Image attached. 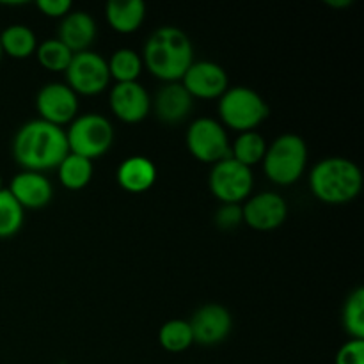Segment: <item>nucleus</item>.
Here are the masks:
<instances>
[{
  "label": "nucleus",
  "instance_id": "nucleus-1",
  "mask_svg": "<svg viewBox=\"0 0 364 364\" xmlns=\"http://www.w3.org/2000/svg\"><path fill=\"white\" fill-rule=\"evenodd\" d=\"M70 153L66 130L43 119L27 121L13 139V156L25 171L53 169Z\"/></svg>",
  "mask_w": 364,
  "mask_h": 364
},
{
  "label": "nucleus",
  "instance_id": "nucleus-2",
  "mask_svg": "<svg viewBox=\"0 0 364 364\" xmlns=\"http://www.w3.org/2000/svg\"><path fill=\"white\" fill-rule=\"evenodd\" d=\"M141 57L153 77L171 84L180 82L194 63V46L181 28L164 25L149 36Z\"/></svg>",
  "mask_w": 364,
  "mask_h": 364
},
{
  "label": "nucleus",
  "instance_id": "nucleus-3",
  "mask_svg": "<svg viewBox=\"0 0 364 364\" xmlns=\"http://www.w3.org/2000/svg\"><path fill=\"white\" fill-rule=\"evenodd\" d=\"M309 188L326 205H347L363 188V173L345 156H327L309 171Z\"/></svg>",
  "mask_w": 364,
  "mask_h": 364
},
{
  "label": "nucleus",
  "instance_id": "nucleus-4",
  "mask_svg": "<svg viewBox=\"0 0 364 364\" xmlns=\"http://www.w3.org/2000/svg\"><path fill=\"white\" fill-rule=\"evenodd\" d=\"M263 171L272 183L288 187L297 183L308 166V144L297 134H283L267 146Z\"/></svg>",
  "mask_w": 364,
  "mask_h": 364
},
{
  "label": "nucleus",
  "instance_id": "nucleus-5",
  "mask_svg": "<svg viewBox=\"0 0 364 364\" xmlns=\"http://www.w3.org/2000/svg\"><path fill=\"white\" fill-rule=\"evenodd\" d=\"M219 117L223 127L238 132H252L269 117V105L255 89L237 85L228 87L219 98Z\"/></svg>",
  "mask_w": 364,
  "mask_h": 364
},
{
  "label": "nucleus",
  "instance_id": "nucleus-6",
  "mask_svg": "<svg viewBox=\"0 0 364 364\" xmlns=\"http://www.w3.org/2000/svg\"><path fill=\"white\" fill-rule=\"evenodd\" d=\"M66 141L70 153L92 162L110 149L114 142V127L102 114H80L70 123Z\"/></svg>",
  "mask_w": 364,
  "mask_h": 364
},
{
  "label": "nucleus",
  "instance_id": "nucleus-7",
  "mask_svg": "<svg viewBox=\"0 0 364 364\" xmlns=\"http://www.w3.org/2000/svg\"><path fill=\"white\" fill-rule=\"evenodd\" d=\"M208 187L223 205H242L245 199L251 198L255 176L249 167L242 166L230 156L213 164L208 176Z\"/></svg>",
  "mask_w": 364,
  "mask_h": 364
},
{
  "label": "nucleus",
  "instance_id": "nucleus-8",
  "mask_svg": "<svg viewBox=\"0 0 364 364\" xmlns=\"http://www.w3.org/2000/svg\"><path fill=\"white\" fill-rule=\"evenodd\" d=\"M187 149L203 164H217L231 156V142L223 124L212 117H198L185 135Z\"/></svg>",
  "mask_w": 364,
  "mask_h": 364
},
{
  "label": "nucleus",
  "instance_id": "nucleus-9",
  "mask_svg": "<svg viewBox=\"0 0 364 364\" xmlns=\"http://www.w3.org/2000/svg\"><path fill=\"white\" fill-rule=\"evenodd\" d=\"M64 73H66V84L73 89L77 96L100 95L110 84L107 59L92 50L73 53V59Z\"/></svg>",
  "mask_w": 364,
  "mask_h": 364
},
{
  "label": "nucleus",
  "instance_id": "nucleus-10",
  "mask_svg": "<svg viewBox=\"0 0 364 364\" xmlns=\"http://www.w3.org/2000/svg\"><path fill=\"white\" fill-rule=\"evenodd\" d=\"M39 119L63 128L78 116V96L63 82H48L36 95Z\"/></svg>",
  "mask_w": 364,
  "mask_h": 364
},
{
  "label": "nucleus",
  "instance_id": "nucleus-11",
  "mask_svg": "<svg viewBox=\"0 0 364 364\" xmlns=\"http://www.w3.org/2000/svg\"><path fill=\"white\" fill-rule=\"evenodd\" d=\"M180 82L192 98L199 100L220 98L230 87L226 70L213 60H194Z\"/></svg>",
  "mask_w": 364,
  "mask_h": 364
},
{
  "label": "nucleus",
  "instance_id": "nucleus-12",
  "mask_svg": "<svg viewBox=\"0 0 364 364\" xmlns=\"http://www.w3.org/2000/svg\"><path fill=\"white\" fill-rule=\"evenodd\" d=\"M244 224L255 231H274L283 226L288 215V205L277 192H259L247 198L242 205Z\"/></svg>",
  "mask_w": 364,
  "mask_h": 364
},
{
  "label": "nucleus",
  "instance_id": "nucleus-13",
  "mask_svg": "<svg viewBox=\"0 0 364 364\" xmlns=\"http://www.w3.org/2000/svg\"><path fill=\"white\" fill-rule=\"evenodd\" d=\"M194 336V343L203 345V347H213L219 345L230 336L231 326V313L220 304H205L192 315L188 320Z\"/></svg>",
  "mask_w": 364,
  "mask_h": 364
},
{
  "label": "nucleus",
  "instance_id": "nucleus-14",
  "mask_svg": "<svg viewBox=\"0 0 364 364\" xmlns=\"http://www.w3.org/2000/svg\"><path fill=\"white\" fill-rule=\"evenodd\" d=\"M110 110L123 123L134 124L146 119L151 110V98L144 85L139 82L116 84L110 89Z\"/></svg>",
  "mask_w": 364,
  "mask_h": 364
},
{
  "label": "nucleus",
  "instance_id": "nucleus-15",
  "mask_svg": "<svg viewBox=\"0 0 364 364\" xmlns=\"http://www.w3.org/2000/svg\"><path fill=\"white\" fill-rule=\"evenodd\" d=\"M7 191L20 203L21 208L38 210L48 205L53 198V187L43 173L21 171L11 180Z\"/></svg>",
  "mask_w": 364,
  "mask_h": 364
},
{
  "label": "nucleus",
  "instance_id": "nucleus-16",
  "mask_svg": "<svg viewBox=\"0 0 364 364\" xmlns=\"http://www.w3.org/2000/svg\"><path fill=\"white\" fill-rule=\"evenodd\" d=\"M96 34H98V27H96L95 18L87 11H70L60 20L57 39L71 52L78 53L91 48Z\"/></svg>",
  "mask_w": 364,
  "mask_h": 364
},
{
  "label": "nucleus",
  "instance_id": "nucleus-17",
  "mask_svg": "<svg viewBox=\"0 0 364 364\" xmlns=\"http://www.w3.org/2000/svg\"><path fill=\"white\" fill-rule=\"evenodd\" d=\"M192 107H194V98L188 95L181 82L164 84L153 100L156 117L167 124L181 123L191 114Z\"/></svg>",
  "mask_w": 364,
  "mask_h": 364
},
{
  "label": "nucleus",
  "instance_id": "nucleus-18",
  "mask_svg": "<svg viewBox=\"0 0 364 364\" xmlns=\"http://www.w3.org/2000/svg\"><path fill=\"white\" fill-rule=\"evenodd\" d=\"M117 185L130 194H142L149 191L156 181V167L142 155L128 156L117 167Z\"/></svg>",
  "mask_w": 364,
  "mask_h": 364
},
{
  "label": "nucleus",
  "instance_id": "nucleus-19",
  "mask_svg": "<svg viewBox=\"0 0 364 364\" xmlns=\"http://www.w3.org/2000/svg\"><path fill=\"white\" fill-rule=\"evenodd\" d=\"M105 18L119 34L139 31L146 18V4L142 0H110L105 6Z\"/></svg>",
  "mask_w": 364,
  "mask_h": 364
},
{
  "label": "nucleus",
  "instance_id": "nucleus-20",
  "mask_svg": "<svg viewBox=\"0 0 364 364\" xmlns=\"http://www.w3.org/2000/svg\"><path fill=\"white\" fill-rule=\"evenodd\" d=\"M0 46H2V52L13 59H27L38 48V39L31 27L23 23H14L2 31Z\"/></svg>",
  "mask_w": 364,
  "mask_h": 364
},
{
  "label": "nucleus",
  "instance_id": "nucleus-21",
  "mask_svg": "<svg viewBox=\"0 0 364 364\" xmlns=\"http://www.w3.org/2000/svg\"><path fill=\"white\" fill-rule=\"evenodd\" d=\"M92 162L84 156L68 153L63 162L57 166V176L60 185L68 191H82L87 187L92 180Z\"/></svg>",
  "mask_w": 364,
  "mask_h": 364
},
{
  "label": "nucleus",
  "instance_id": "nucleus-22",
  "mask_svg": "<svg viewBox=\"0 0 364 364\" xmlns=\"http://www.w3.org/2000/svg\"><path fill=\"white\" fill-rule=\"evenodd\" d=\"M267 146L269 144H267L265 137L259 132H242L231 144V159L251 169L252 166L262 162L263 156H265Z\"/></svg>",
  "mask_w": 364,
  "mask_h": 364
},
{
  "label": "nucleus",
  "instance_id": "nucleus-23",
  "mask_svg": "<svg viewBox=\"0 0 364 364\" xmlns=\"http://www.w3.org/2000/svg\"><path fill=\"white\" fill-rule=\"evenodd\" d=\"M109 64L110 78L116 80V84H127V82H137L144 70L142 57L132 48H119L110 55L107 60Z\"/></svg>",
  "mask_w": 364,
  "mask_h": 364
},
{
  "label": "nucleus",
  "instance_id": "nucleus-24",
  "mask_svg": "<svg viewBox=\"0 0 364 364\" xmlns=\"http://www.w3.org/2000/svg\"><path fill=\"white\" fill-rule=\"evenodd\" d=\"M159 343L171 354H180L194 343L191 323L187 320H169L159 331Z\"/></svg>",
  "mask_w": 364,
  "mask_h": 364
},
{
  "label": "nucleus",
  "instance_id": "nucleus-25",
  "mask_svg": "<svg viewBox=\"0 0 364 364\" xmlns=\"http://www.w3.org/2000/svg\"><path fill=\"white\" fill-rule=\"evenodd\" d=\"M341 322L350 340H364V290L361 287L355 288L345 301Z\"/></svg>",
  "mask_w": 364,
  "mask_h": 364
},
{
  "label": "nucleus",
  "instance_id": "nucleus-26",
  "mask_svg": "<svg viewBox=\"0 0 364 364\" xmlns=\"http://www.w3.org/2000/svg\"><path fill=\"white\" fill-rule=\"evenodd\" d=\"M38 60L45 70L48 71H66L70 66L71 59H73V52H71L68 46H64L63 43L57 38L53 39H45L43 43H39L38 48Z\"/></svg>",
  "mask_w": 364,
  "mask_h": 364
},
{
  "label": "nucleus",
  "instance_id": "nucleus-27",
  "mask_svg": "<svg viewBox=\"0 0 364 364\" xmlns=\"http://www.w3.org/2000/svg\"><path fill=\"white\" fill-rule=\"evenodd\" d=\"M25 210L11 196L7 188L0 191V238L14 237L21 230L25 220Z\"/></svg>",
  "mask_w": 364,
  "mask_h": 364
},
{
  "label": "nucleus",
  "instance_id": "nucleus-28",
  "mask_svg": "<svg viewBox=\"0 0 364 364\" xmlns=\"http://www.w3.org/2000/svg\"><path fill=\"white\" fill-rule=\"evenodd\" d=\"M215 224L223 231L237 230L240 224H244L242 205H220L215 212Z\"/></svg>",
  "mask_w": 364,
  "mask_h": 364
},
{
  "label": "nucleus",
  "instance_id": "nucleus-29",
  "mask_svg": "<svg viewBox=\"0 0 364 364\" xmlns=\"http://www.w3.org/2000/svg\"><path fill=\"white\" fill-rule=\"evenodd\" d=\"M334 364H364V340H348L341 345Z\"/></svg>",
  "mask_w": 364,
  "mask_h": 364
},
{
  "label": "nucleus",
  "instance_id": "nucleus-30",
  "mask_svg": "<svg viewBox=\"0 0 364 364\" xmlns=\"http://www.w3.org/2000/svg\"><path fill=\"white\" fill-rule=\"evenodd\" d=\"M38 9L48 18H60L63 20L70 11H73V4L70 0H38Z\"/></svg>",
  "mask_w": 364,
  "mask_h": 364
},
{
  "label": "nucleus",
  "instance_id": "nucleus-31",
  "mask_svg": "<svg viewBox=\"0 0 364 364\" xmlns=\"http://www.w3.org/2000/svg\"><path fill=\"white\" fill-rule=\"evenodd\" d=\"M326 4L333 7H348L352 4V0H336V2H333V0H326Z\"/></svg>",
  "mask_w": 364,
  "mask_h": 364
},
{
  "label": "nucleus",
  "instance_id": "nucleus-32",
  "mask_svg": "<svg viewBox=\"0 0 364 364\" xmlns=\"http://www.w3.org/2000/svg\"><path fill=\"white\" fill-rule=\"evenodd\" d=\"M2 55H4V52H2V46H0V59H2Z\"/></svg>",
  "mask_w": 364,
  "mask_h": 364
},
{
  "label": "nucleus",
  "instance_id": "nucleus-33",
  "mask_svg": "<svg viewBox=\"0 0 364 364\" xmlns=\"http://www.w3.org/2000/svg\"><path fill=\"white\" fill-rule=\"evenodd\" d=\"M0 191H2V176H0Z\"/></svg>",
  "mask_w": 364,
  "mask_h": 364
}]
</instances>
